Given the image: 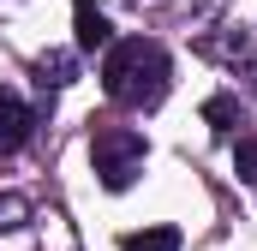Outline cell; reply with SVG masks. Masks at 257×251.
Wrapping results in <instances>:
<instances>
[{
    "label": "cell",
    "instance_id": "cell-1",
    "mask_svg": "<svg viewBox=\"0 0 257 251\" xmlns=\"http://www.w3.org/2000/svg\"><path fill=\"white\" fill-rule=\"evenodd\" d=\"M174 84V66L168 48L156 36H126V42H108V60H102V90L120 102V108H156Z\"/></svg>",
    "mask_w": 257,
    "mask_h": 251
},
{
    "label": "cell",
    "instance_id": "cell-2",
    "mask_svg": "<svg viewBox=\"0 0 257 251\" xmlns=\"http://www.w3.org/2000/svg\"><path fill=\"white\" fill-rule=\"evenodd\" d=\"M144 162H150L144 132H132V126H96V138H90V168H96V180H102L108 191L138 186Z\"/></svg>",
    "mask_w": 257,
    "mask_h": 251
},
{
    "label": "cell",
    "instance_id": "cell-3",
    "mask_svg": "<svg viewBox=\"0 0 257 251\" xmlns=\"http://www.w3.org/2000/svg\"><path fill=\"white\" fill-rule=\"evenodd\" d=\"M72 36H78V54H96V48L114 42V24L96 0H72Z\"/></svg>",
    "mask_w": 257,
    "mask_h": 251
},
{
    "label": "cell",
    "instance_id": "cell-4",
    "mask_svg": "<svg viewBox=\"0 0 257 251\" xmlns=\"http://www.w3.org/2000/svg\"><path fill=\"white\" fill-rule=\"evenodd\" d=\"M30 132H36L30 108L18 102V90H6V84H0V156H12V150L30 138Z\"/></svg>",
    "mask_w": 257,
    "mask_h": 251
},
{
    "label": "cell",
    "instance_id": "cell-5",
    "mask_svg": "<svg viewBox=\"0 0 257 251\" xmlns=\"http://www.w3.org/2000/svg\"><path fill=\"white\" fill-rule=\"evenodd\" d=\"M203 120L215 126V138H233V126H245V120H239V102H233V96H209V102H203Z\"/></svg>",
    "mask_w": 257,
    "mask_h": 251
},
{
    "label": "cell",
    "instance_id": "cell-6",
    "mask_svg": "<svg viewBox=\"0 0 257 251\" xmlns=\"http://www.w3.org/2000/svg\"><path fill=\"white\" fill-rule=\"evenodd\" d=\"M36 84L42 90H66L72 84V54H42L36 60Z\"/></svg>",
    "mask_w": 257,
    "mask_h": 251
},
{
    "label": "cell",
    "instance_id": "cell-7",
    "mask_svg": "<svg viewBox=\"0 0 257 251\" xmlns=\"http://www.w3.org/2000/svg\"><path fill=\"white\" fill-rule=\"evenodd\" d=\"M126 251H180V233L174 227H144V233H132Z\"/></svg>",
    "mask_w": 257,
    "mask_h": 251
},
{
    "label": "cell",
    "instance_id": "cell-8",
    "mask_svg": "<svg viewBox=\"0 0 257 251\" xmlns=\"http://www.w3.org/2000/svg\"><path fill=\"white\" fill-rule=\"evenodd\" d=\"M233 174H245V180L257 174V132H245V138L233 144Z\"/></svg>",
    "mask_w": 257,
    "mask_h": 251
},
{
    "label": "cell",
    "instance_id": "cell-9",
    "mask_svg": "<svg viewBox=\"0 0 257 251\" xmlns=\"http://www.w3.org/2000/svg\"><path fill=\"white\" fill-rule=\"evenodd\" d=\"M24 215H30V203H24V197H0V227H18Z\"/></svg>",
    "mask_w": 257,
    "mask_h": 251
},
{
    "label": "cell",
    "instance_id": "cell-10",
    "mask_svg": "<svg viewBox=\"0 0 257 251\" xmlns=\"http://www.w3.org/2000/svg\"><path fill=\"white\" fill-rule=\"evenodd\" d=\"M251 84H257V72H251Z\"/></svg>",
    "mask_w": 257,
    "mask_h": 251
}]
</instances>
